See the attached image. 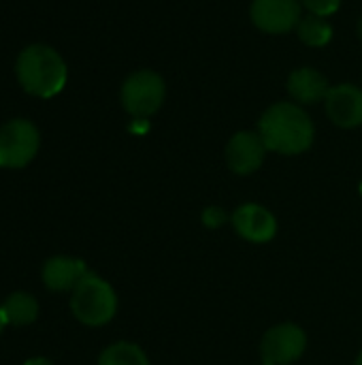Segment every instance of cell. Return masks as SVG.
<instances>
[{
	"label": "cell",
	"instance_id": "cell-1",
	"mask_svg": "<svg viewBox=\"0 0 362 365\" xmlns=\"http://www.w3.org/2000/svg\"><path fill=\"white\" fill-rule=\"evenodd\" d=\"M258 135L269 152L297 156L312 148L316 128L312 118L299 105L275 103L262 113L258 122Z\"/></svg>",
	"mask_w": 362,
	"mask_h": 365
},
{
	"label": "cell",
	"instance_id": "cell-2",
	"mask_svg": "<svg viewBox=\"0 0 362 365\" xmlns=\"http://www.w3.org/2000/svg\"><path fill=\"white\" fill-rule=\"evenodd\" d=\"M15 73L19 86L38 98H51L60 94L66 86V62L62 56L43 43H34L21 49L15 62Z\"/></svg>",
	"mask_w": 362,
	"mask_h": 365
},
{
	"label": "cell",
	"instance_id": "cell-3",
	"mask_svg": "<svg viewBox=\"0 0 362 365\" xmlns=\"http://www.w3.org/2000/svg\"><path fill=\"white\" fill-rule=\"evenodd\" d=\"M70 310L75 319L87 327L107 325L117 312L115 291L107 280L96 274H85L70 295Z\"/></svg>",
	"mask_w": 362,
	"mask_h": 365
},
{
	"label": "cell",
	"instance_id": "cell-4",
	"mask_svg": "<svg viewBox=\"0 0 362 365\" xmlns=\"http://www.w3.org/2000/svg\"><path fill=\"white\" fill-rule=\"evenodd\" d=\"M164 96V79L154 71H137L122 86V105L137 120L154 115L162 107Z\"/></svg>",
	"mask_w": 362,
	"mask_h": 365
},
{
	"label": "cell",
	"instance_id": "cell-5",
	"mask_svg": "<svg viewBox=\"0 0 362 365\" xmlns=\"http://www.w3.org/2000/svg\"><path fill=\"white\" fill-rule=\"evenodd\" d=\"M41 135L30 120H11L0 128V169H21L38 152Z\"/></svg>",
	"mask_w": 362,
	"mask_h": 365
},
{
	"label": "cell",
	"instance_id": "cell-6",
	"mask_svg": "<svg viewBox=\"0 0 362 365\" xmlns=\"http://www.w3.org/2000/svg\"><path fill=\"white\" fill-rule=\"evenodd\" d=\"M307 349V336L299 325L282 323L271 327L260 346V355L265 365H290L294 364Z\"/></svg>",
	"mask_w": 362,
	"mask_h": 365
},
{
	"label": "cell",
	"instance_id": "cell-7",
	"mask_svg": "<svg viewBox=\"0 0 362 365\" xmlns=\"http://www.w3.org/2000/svg\"><path fill=\"white\" fill-rule=\"evenodd\" d=\"M254 26L267 34H286L301 21L299 0H254L250 6Z\"/></svg>",
	"mask_w": 362,
	"mask_h": 365
},
{
	"label": "cell",
	"instance_id": "cell-8",
	"mask_svg": "<svg viewBox=\"0 0 362 365\" xmlns=\"http://www.w3.org/2000/svg\"><path fill=\"white\" fill-rule=\"evenodd\" d=\"M267 152L269 150L258 133L241 130V133H235L226 145V163L233 173L250 175L260 169Z\"/></svg>",
	"mask_w": 362,
	"mask_h": 365
},
{
	"label": "cell",
	"instance_id": "cell-9",
	"mask_svg": "<svg viewBox=\"0 0 362 365\" xmlns=\"http://www.w3.org/2000/svg\"><path fill=\"white\" fill-rule=\"evenodd\" d=\"M324 103L333 124L341 128H356L362 124V90L358 86L354 83L333 86Z\"/></svg>",
	"mask_w": 362,
	"mask_h": 365
},
{
	"label": "cell",
	"instance_id": "cell-10",
	"mask_svg": "<svg viewBox=\"0 0 362 365\" xmlns=\"http://www.w3.org/2000/svg\"><path fill=\"white\" fill-rule=\"evenodd\" d=\"M233 227L235 231L254 244H265L271 242L277 233V220L275 216L258 205V203H245L241 205L235 214H233Z\"/></svg>",
	"mask_w": 362,
	"mask_h": 365
},
{
	"label": "cell",
	"instance_id": "cell-11",
	"mask_svg": "<svg viewBox=\"0 0 362 365\" xmlns=\"http://www.w3.org/2000/svg\"><path fill=\"white\" fill-rule=\"evenodd\" d=\"M85 274L87 267L81 259L53 257L43 267V282L49 291L64 293V291H73Z\"/></svg>",
	"mask_w": 362,
	"mask_h": 365
},
{
	"label": "cell",
	"instance_id": "cell-12",
	"mask_svg": "<svg viewBox=\"0 0 362 365\" xmlns=\"http://www.w3.org/2000/svg\"><path fill=\"white\" fill-rule=\"evenodd\" d=\"M329 90H331L329 79L312 66H301V68L292 71L288 77L290 96L303 105H314V103L324 101Z\"/></svg>",
	"mask_w": 362,
	"mask_h": 365
},
{
	"label": "cell",
	"instance_id": "cell-13",
	"mask_svg": "<svg viewBox=\"0 0 362 365\" xmlns=\"http://www.w3.org/2000/svg\"><path fill=\"white\" fill-rule=\"evenodd\" d=\"M0 308H2V312L6 317V323L15 325V327L30 325L38 317V302L30 293H21V291L9 295L6 302Z\"/></svg>",
	"mask_w": 362,
	"mask_h": 365
},
{
	"label": "cell",
	"instance_id": "cell-14",
	"mask_svg": "<svg viewBox=\"0 0 362 365\" xmlns=\"http://www.w3.org/2000/svg\"><path fill=\"white\" fill-rule=\"evenodd\" d=\"M98 365H149L141 346L132 342H115L102 351Z\"/></svg>",
	"mask_w": 362,
	"mask_h": 365
},
{
	"label": "cell",
	"instance_id": "cell-15",
	"mask_svg": "<svg viewBox=\"0 0 362 365\" xmlns=\"http://www.w3.org/2000/svg\"><path fill=\"white\" fill-rule=\"evenodd\" d=\"M297 34H299V38H301L305 45H309V47H324V45H329L331 38H333V28H331V24H326L324 17L307 15L305 19L299 21Z\"/></svg>",
	"mask_w": 362,
	"mask_h": 365
},
{
	"label": "cell",
	"instance_id": "cell-16",
	"mask_svg": "<svg viewBox=\"0 0 362 365\" xmlns=\"http://www.w3.org/2000/svg\"><path fill=\"white\" fill-rule=\"evenodd\" d=\"M312 15L318 17H329L333 13H337V9L341 6V0H301Z\"/></svg>",
	"mask_w": 362,
	"mask_h": 365
},
{
	"label": "cell",
	"instance_id": "cell-17",
	"mask_svg": "<svg viewBox=\"0 0 362 365\" xmlns=\"http://www.w3.org/2000/svg\"><path fill=\"white\" fill-rule=\"evenodd\" d=\"M226 222V214L222 207H207L203 210V225L207 229H220Z\"/></svg>",
	"mask_w": 362,
	"mask_h": 365
},
{
	"label": "cell",
	"instance_id": "cell-18",
	"mask_svg": "<svg viewBox=\"0 0 362 365\" xmlns=\"http://www.w3.org/2000/svg\"><path fill=\"white\" fill-rule=\"evenodd\" d=\"M23 365H53L49 359H45V357H34V359H28Z\"/></svg>",
	"mask_w": 362,
	"mask_h": 365
},
{
	"label": "cell",
	"instance_id": "cell-19",
	"mask_svg": "<svg viewBox=\"0 0 362 365\" xmlns=\"http://www.w3.org/2000/svg\"><path fill=\"white\" fill-rule=\"evenodd\" d=\"M6 325H9V323H6V317H4V312H2V308H0V336H2V331H4Z\"/></svg>",
	"mask_w": 362,
	"mask_h": 365
},
{
	"label": "cell",
	"instance_id": "cell-20",
	"mask_svg": "<svg viewBox=\"0 0 362 365\" xmlns=\"http://www.w3.org/2000/svg\"><path fill=\"white\" fill-rule=\"evenodd\" d=\"M354 365H362V353L358 355V359H356V364H354Z\"/></svg>",
	"mask_w": 362,
	"mask_h": 365
},
{
	"label": "cell",
	"instance_id": "cell-21",
	"mask_svg": "<svg viewBox=\"0 0 362 365\" xmlns=\"http://www.w3.org/2000/svg\"><path fill=\"white\" fill-rule=\"evenodd\" d=\"M358 34H361V38H362V19H361V24H358Z\"/></svg>",
	"mask_w": 362,
	"mask_h": 365
},
{
	"label": "cell",
	"instance_id": "cell-22",
	"mask_svg": "<svg viewBox=\"0 0 362 365\" xmlns=\"http://www.w3.org/2000/svg\"><path fill=\"white\" fill-rule=\"evenodd\" d=\"M361 192H362V184H361Z\"/></svg>",
	"mask_w": 362,
	"mask_h": 365
}]
</instances>
